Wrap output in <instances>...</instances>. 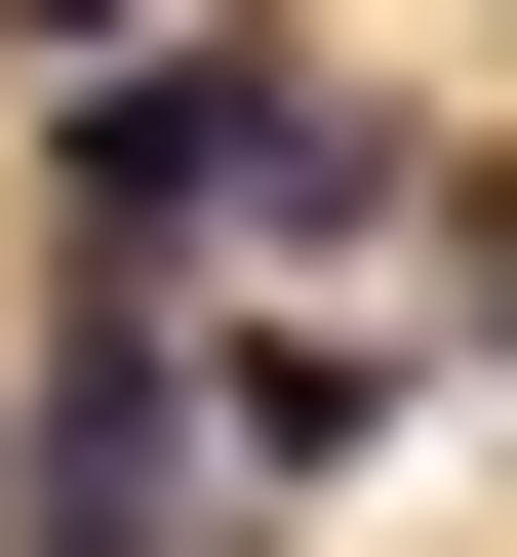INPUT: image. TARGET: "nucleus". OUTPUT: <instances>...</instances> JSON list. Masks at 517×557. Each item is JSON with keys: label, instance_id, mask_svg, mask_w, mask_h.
Masks as SVG:
<instances>
[{"label": "nucleus", "instance_id": "1", "mask_svg": "<svg viewBox=\"0 0 517 557\" xmlns=\"http://www.w3.org/2000/svg\"><path fill=\"white\" fill-rule=\"evenodd\" d=\"M40 239H81V319H199V239H239V278H319V239H398V81H319V40L40 81Z\"/></svg>", "mask_w": 517, "mask_h": 557}, {"label": "nucleus", "instance_id": "2", "mask_svg": "<svg viewBox=\"0 0 517 557\" xmlns=\"http://www.w3.org/2000/svg\"><path fill=\"white\" fill-rule=\"evenodd\" d=\"M199 438H239V478H358L398 359H358V319H199Z\"/></svg>", "mask_w": 517, "mask_h": 557}, {"label": "nucleus", "instance_id": "3", "mask_svg": "<svg viewBox=\"0 0 517 557\" xmlns=\"http://www.w3.org/2000/svg\"><path fill=\"white\" fill-rule=\"evenodd\" d=\"M0 40H81V81H160V0H0Z\"/></svg>", "mask_w": 517, "mask_h": 557}, {"label": "nucleus", "instance_id": "4", "mask_svg": "<svg viewBox=\"0 0 517 557\" xmlns=\"http://www.w3.org/2000/svg\"><path fill=\"white\" fill-rule=\"evenodd\" d=\"M478 359H517V239H478Z\"/></svg>", "mask_w": 517, "mask_h": 557}]
</instances>
